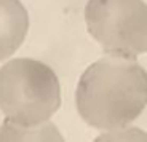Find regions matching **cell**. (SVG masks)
<instances>
[{"mask_svg": "<svg viewBox=\"0 0 147 142\" xmlns=\"http://www.w3.org/2000/svg\"><path fill=\"white\" fill-rule=\"evenodd\" d=\"M75 107L82 120L98 131L134 123L147 107V70L138 58L102 56L78 78Z\"/></svg>", "mask_w": 147, "mask_h": 142, "instance_id": "6da1fadb", "label": "cell"}, {"mask_svg": "<svg viewBox=\"0 0 147 142\" xmlns=\"http://www.w3.org/2000/svg\"><path fill=\"white\" fill-rule=\"evenodd\" d=\"M61 83L51 67L32 58L10 59L0 67V110L16 125H40L61 107Z\"/></svg>", "mask_w": 147, "mask_h": 142, "instance_id": "7a4b0ae2", "label": "cell"}, {"mask_svg": "<svg viewBox=\"0 0 147 142\" xmlns=\"http://www.w3.org/2000/svg\"><path fill=\"white\" fill-rule=\"evenodd\" d=\"M83 19L106 55L139 58L147 53L146 0H86Z\"/></svg>", "mask_w": 147, "mask_h": 142, "instance_id": "3957f363", "label": "cell"}, {"mask_svg": "<svg viewBox=\"0 0 147 142\" xmlns=\"http://www.w3.org/2000/svg\"><path fill=\"white\" fill-rule=\"evenodd\" d=\"M29 26V13L21 0H0V62L21 48Z\"/></svg>", "mask_w": 147, "mask_h": 142, "instance_id": "277c9868", "label": "cell"}, {"mask_svg": "<svg viewBox=\"0 0 147 142\" xmlns=\"http://www.w3.org/2000/svg\"><path fill=\"white\" fill-rule=\"evenodd\" d=\"M0 141H64V136L51 120L29 126L5 120L0 126Z\"/></svg>", "mask_w": 147, "mask_h": 142, "instance_id": "5b68a950", "label": "cell"}, {"mask_svg": "<svg viewBox=\"0 0 147 142\" xmlns=\"http://www.w3.org/2000/svg\"><path fill=\"white\" fill-rule=\"evenodd\" d=\"M96 141H147V133L134 125H125L109 131H101Z\"/></svg>", "mask_w": 147, "mask_h": 142, "instance_id": "8992f818", "label": "cell"}]
</instances>
